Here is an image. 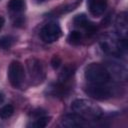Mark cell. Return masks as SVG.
Instances as JSON below:
<instances>
[{
	"mask_svg": "<svg viewBox=\"0 0 128 128\" xmlns=\"http://www.w3.org/2000/svg\"><path fill=\"white\" fill-rule=\"evenodd\" d=\"M71 108L78 115L82 116L86 120H96L102 115V110L94 102L86 99H76L72 102Z\"/></svg>",
	"mask_w": 128,
	"mask_h": 128,
	"instance_id": "6da1fadb",
	"label": "cell"
},
{
	"mask_svg": "<svg viewBox=\"0 0 128 128\" xmlns=\"http://www.w3.org/2000/svg\"><path fill=\"white\" fill-rule=\"evenodd\" d=\"M85 79L92 84H106L110 75L108 70L99 63H91L85 68Z\"/></svg>",
	"mask_w": 128,
	"mask_h": 128,
	"instance_id": "7a4b0ae2",
	"label": "cell"
},
{
	"mask_svg": "<svg viewBox=\"0 0 128 128\" xmlns=\"http://www.w3.org/2000/svg\"><path fill=\"white\" fill-rule=\"evenodd\" d=\"M26 64H27V69L29 72L31 82L34 85L41 83L45 78V73H44L43 65L41 64L40 60L36 58H30L27 60Z\"/></svg>",
	"mask_w": 128,
	"mask_h": 128,
	"instance_id": "3957f363",
	"label": "cell"
},
{
	"mask_svg": "<svg viewBox=\"0 0 128 128\" xmlns=\"http://www.w3.org/2000/svg\"><path fill=\"white\" fill-rule=\"evenodd\" d=\"M8 78L14 88L21 87L24 80V69L19 61H12L8 67Z\"/></svg>",
	"mask_w": 128,
	"mask_h": 128,
	"instance_id": "277c9868",
	"label": "cell"
},
{
	"mask_svg": "<svg viewBox=\"0 0 128 128\" xmlns=\"http://www.w3.org/2000/svg\"><path fill=\"white\" fill-rule=\"evenodd\" d=\"M85 93L96 100H106L112 96L111 89L105 84H92L86 86L84 89Z\"/></svg>",
	"mask_w": 128,
	"mask_h": 128,
	"instance_id": "5b68a950",
	"label": "cell"
},
{
	"mask_svg": "<svg viewBox=\"0 0 128 128\" xmlns=\"http://www.w3.org/2000/svg\"><path fill=\"white\" fill-rule=\"evenodd\" d=\"M62 31L58 23L56 22H49L43 26L41 29L40 35L44 42L46 43H53L57 41L61 37Z\"/></svg>",
	"mask_w": 128,
	"mask_h": 128,
	"instance_id": "8992f818",
	"label": "cell"
},
{
	"mask_svg": "<svg viewBox=\"0 0 128 128\" xmlns=\"http://www.w3.org/2000/svg\"><path fill=\"white\" fill-rule=\"evenodd\" d=\"M87 125H88V122L86 121V119L83 118L82 116L78 115L77 113L67 114L61 120V126L67 127V128L84 127V126H87Z\"/></svg>",
	"mask_w": 128,
	"mask_h": 128,
	"instance_id": "52a82bcc",
	"label": "cell"
},
{
	"mask_svg": "<svg viewBox=\"0 0 128 128\" xmlns=\"http://www.w3.org/2000/svg\"><path fill=\"white\" fill-rule=\"evenodd\" d=\"M87 5L92 16H101L107 7V0H87Z\"/></svg>",
	"mask_w": 128,
	"mask_h": 128,
	"instance_id": "ba28073f",
	"label": "cell"
},
{
	"mask_svg": "<svg viewBox=\"0 0 128 128\" xmlns=\"http://www.w3.org/2000/svg\"><path fill=\"white\" fill-rule=\"evenodd\" d=\"M74 24L76 26H79L81 28H84L87 33H93L95 31V26L93 25V23H91L85 14H79L76 15L74 17Z\"/></svg>",
	"mask_w": 128,
	"mask_h": 128,
	"instance_id": "9c48e42d",
	"label": "cell"
},
{
	"mask_svg": "<svg viewBox=\"0 0 128 128\" xmlns=\"http://www.w3.org/2000/svg\"><path fill=\"white\" fill-rule=\"evenodd\" d=\"M127 15L125 12L121 13L118 15L117 19H116V28L118 30V33L120 36L123 37V39H125L126 34H127Z\"/></svg>",
	"mask_w": 128,
	"mask_h": 128,
	"instance_id": "30bf717a",
	"label": "cell"
},
{
	"mask_svg": "<svg viewBox=\"0 0 128 128\" xmlns=\"http://www.w3.org/2000/svg\"><path fill=\"white\" fill-rule=\"evenodd\" d=\"M7 7L14 13L22 12L25 9V0H9Z\"/></svg>",
	"mask_w": 128,
	"mask_h": 128,
	"instance_id": "8fae6325",
	"label": "cell"
},
{
	"mask_svg": "<svg viewBox=\"0 0 128 128\" xmlns=\"http://www.w3.org/2000/svg\"><path fill=\"white\" fill-rule=\"evenodd\" d=\"M74 71H75V69H74L73 66H65L62 69V71H61V73L59 75L60 82L61 83H64L65 81H67L68 79H70L71 76L74 74Z\"/></svg>",
	"mask_w": 128,
	"mask_h": 128,
	"instance_id": "7c38bea8",
	"label": "cell"
},
{
	"mask_svg": "<svg viewBox=\"0 0 128 128\" xmlns=\"http://www.w3.org/2000/svg\"><path fill=\"white\" fill-rule=\"evenodd\" d=\"M15 42V39L12 36H3L0 38V48L8 49L10 48Z\"/></svg>",
	"mask_w": 128,
	"mask_h": 128,
	"instance_id": "4fadbf2b",
	"label": "cell"
},
{
	"mask_svg": "<svg viewBox=\"0 0 128 128\" xmlns=\"http://www.w3.org/2000/svg\"><path fill=\"white\" fill-rule=\"evenodd\" d=\"M14 112V108L12 105H5L3 107L0 108V118L2 119H6V118H9Z\"/></svg>",
	"mask_w": 128,
	"mask_h": 128,
	"instance_id": "5bb4252c",
	"label": "cell"
},
{
	"mask_svg": "<svg viewBox=\"0 0 128 128\" xmlns=\"http://www.w3.org/2000/svg\"><path fill=\"white\" fill-rule=\"evenodd\" d=\"M81 38H82V35L79 31H72L68 35V41L69 43H72V44H78L81 41Z\"/></svg>",
	"mask_w": 128,
	"mask_h": 128,
	"instance_id": "9a60e30c",
	"label": "cell"
},
{
	"mask_svg": "<svg viewBox=\"0 0 128 128\" xmlns=\"http://www.w3.org/2000/svg\"><path fill=\"white\" fill-rule=\"evenodd\" d=\"M50 121V118L49 117H46V116H40L37 118V120L35 121V123L33 124L34 127H37V128H43V127H46L48 125Z\"/></svg>",
	"mask_w": 128,
	"mask_h": 128,
	"instance_id": "2e32d148",
	"label": "cell"
},
{
	"mask_svg": "<svg viewBox=\"0 0 128 128\" xmlns=\"http://www.w3.org/2000/svg\"><path fill=\"white\" fill-rule=\"evenodd\" d=\"M61 63H62V60H61V58L59 56H56L55 55V56L52 57V59H51V66L54 69H58L60 67Z\"/></svg>",
	"mask_w": 128,
	"mask_h": 128,
	"instance_id": "e0dca14e",
	"label": "cell"
},
{
	"mask_svg": "<svg viewBox=\"0 0 128 128\" xmlns=\"http://www.w3.org/2000/svg\"><path fill=\"white\" fill-rule=\"evenodd\" d=\"M3 25H4V18L0 16V29L3 27Z\"/></svg>",
	"mask_w": 128,
	"mask_h": 128,
	"instance_id": "ac0fdd59",
	"label": "cell"
},
{
	"mask_svg": "<svg viewBox=\"0 0 128 128\" xmlns=\"http://www.w3.org/2000/svg\"><path fill=\"white\" fill-rule=\"evenodd\" d=\"M3 100H4V95H3V93L0 92V104L3 102Z\"/></svg>",
	"mask_w": 128,
	"mask_h": 128,
	"instance_id": "d6986e66",
	"label": "cell"
},
{
	"mask_svg": "<svg viewBox=\"0 0 128 128\" xmlns=\"http://www.w3.org/2000/svg\"><path fill=\"white\" fill-rule=\"evenodd\" d=\"M40 1H43V0H40Z\"/></svg>",
	"mask_w": 128,
	"mask_h": 128,
	"instance_id": "ffe728a7",
	"label": "cell"
}]
</instances>
